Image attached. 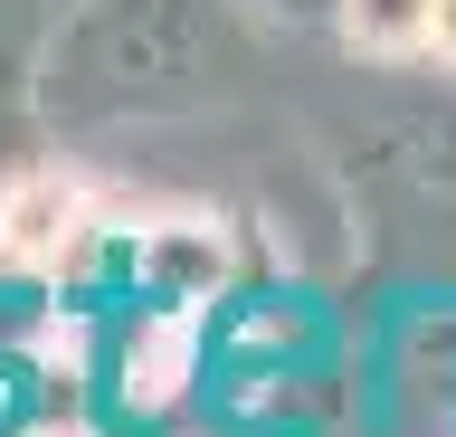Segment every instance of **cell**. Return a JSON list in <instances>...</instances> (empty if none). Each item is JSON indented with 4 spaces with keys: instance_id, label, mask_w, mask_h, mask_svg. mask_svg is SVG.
<instances>
[{
    "instance_id": "obj_2",
    "label": "cell",
    "mask_w": 456,
    "mask_h": 437,
    "mask_svg": "<svg viewBox=\"0 0 456 437\" xmlns=\"http://www.w3.org/2000/svg\"><path fill=\"white\" fill-rule=\"evenodd\" d=\"M333 10H342V38L370 58H419L437 29V0H333Z\"/></svg>"
},
{
    "instance_id": "obj_1",
    "label": "cell",
    "mask_w": 456,
    "mask_h": 437,
    "mask_svg": "<svg viewBox=\"0 0 456 437\" xmlns=\"http://www.w3.org/2000/svg\"><path fill=\"white\" fill-rule=\"evenodd\" d=\"M86 190L67 172H20V181H0V257L10 266H57V257H77L86 247Z\"/></svg>"
},
{
    "instance_id": "obj_3",
    "label": "cell",
    "mask_w": 456,
    "mask_h": 437,
    "mask_svg": "<svg viewBox=\"0 0 456 437\" xmlns=\"http://www.w3.org/2000/svg\"><path fill=\"white\" fill-rule=\"evenodd\" d=\"M428 48H437V58L456 67V0H437V29H428Z\"/></svg>"
}]
</instances>
